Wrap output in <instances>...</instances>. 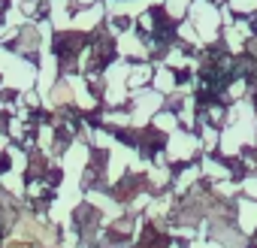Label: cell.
<instances>
[{"label":"cell","instance_id":"obj_1","mask_svg":"<svg viewBox=\"0 0 257 248\" xmlns=\"http://www.w3.org/2000/svg\"><path fill=\"white\" fill-rule=\"evenodd\" d=\"M22 230H25V233L40 236V239H43V245H52V242H55V233H52V230H46V227H40V224H34V221H25V224H22Z\"/></svg>","mask_w":257,"mask_h":248},{"label":"cell","instance_id":"obj_2","mask_svg":"<svg viewBox=\"0 0 257 248\" xmlns=\"http://www.w3.org/2000/svg\"><path fill=\"white\" fill-rule=\"evenodd\" d=\"M10 248H31V245H10Z\"/></svg>","mask_w":257,"mask_h":248}]
</instances>
